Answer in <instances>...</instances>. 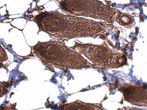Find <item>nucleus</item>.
Segmentation results:
<instances>
[{
  "label": "nucleus",
  "instance_id": "f257e3e1",
  "mask_svg": "<svg viewBox=\"0 0 147 110\" xmlns=\"http://www.w3.org/2000/svg\"><path fill=\"white\" fill-rule=\"evenodd\" d=\"M117 21L123 26L128 25L132 23L133 20L131 16L128 14H122L117 16Z\"/></svg>",
  "mask_w": 147,
  "mask_h": 110
}]
</instances>
